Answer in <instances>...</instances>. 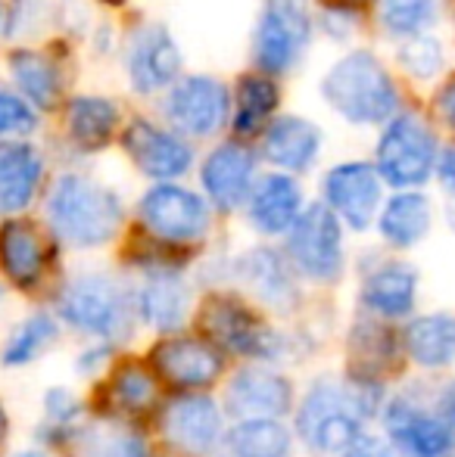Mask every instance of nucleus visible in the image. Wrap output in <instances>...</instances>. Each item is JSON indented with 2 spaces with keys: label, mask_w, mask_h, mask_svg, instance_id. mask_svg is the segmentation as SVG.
I'll use <instances>...</instances> for the list:
<instances>
[{
  "label": "nucleus",
  "mask_w": 455,
  "mask_h": 457,
  "mask_svg": "<svg viewBox=\"0 0 455 457\" xmlns=\"http://www.w3.org/2000/svg\"><path fill=\"white\" fill-rule=\"evenodd\" d=\"M47 230L56 243L79 253L110 246L125 224V199L115 187L85 175L63 171L44 199Z\"/></svg>",
  "instance_id": "f257e3e1"
},
{
  "label": "nucleus",
  "mask_w": 455,
  "mask_h": 457,
  "mask_svg": "<svg viewBox=\"0 0 455 457\" xmlns=\"http://www.w3.org/2000/svg\"><path fill=\"white\" fill-rule=\"evenodd\" d=\"M54 314L60 327L113 349L128 345L140 330L131 283L110 271H81L60 283L54 295Z\"/></svg>",
  "instance_id": "f03ea898"
},
{
  "label": "nucleus",
  "mask_w": 455,
  "mask_h": 457,
  "mask_svg": "<svg viewBox=\"0 0 455 457\" xmlns=\"http://www.w3.org/2000/svg\"><path fill=\"white\" fill-rule=\"evenodd\" d=\"M200 289L209 287H231L240 295H247L256 308L268 314L272 320H284L293 324L299 314L306 312V287L297 274H293L291 262L284 259L278 246L272 243H256V246L240 249L231 259H219L206 265L194 280H203Z\"/></svg>",
  "instance_id": "7ed1b4c3"
},
{
  "label": "nucleus",
  "mask_w": 455,
  "mask_h": 457,
  "mask_svg": "<svg viewBox=\"0 0 455 457\" xmlns=\"http://www.w3.org/2000/svg\"><path fill=\"white\" fill-rule=\"evenodd\" d=\"M291 429L297 436V445L309 457H337L375 427L358 417L341 370H331L316 373L299 389Z\"/></svg>",
  "instance_id": "20e7f679"
},
{
  "label": "nucleus",
  "mask_w": 455,
  "mask_h": 457,
  "mask_svg": "<svg viewBox=\"0 0 455 457\" xmlns=\"http://www.w3.org/2000/svg\"><path fill=\"white\" fill-rule=\"evenodd\" d=\"M322 100L352 128L387 125L400 109L393 75L371 50H350L324 72Z\"/></svg>",
  "instance_id": "39448f33"
},
{
  "label": "nucleus",
  "mask_w": 455,
  "mask_h": 457,
  "mask_svg": "<svg viewBox=\"0 0 455 457\" xmlns=\"http://www.w3.org/2000/svg\"><path fill=\"white\" fill-rule=\"evenodd\" d=\"M140 237L178 253H197L213 234L215 212L200 190L184 184H153L134 205Z\"/></svg>",
  "instance_id": "423d86ee"
},
{
  "label": "nucleus",
  "mask_w": 455,
  "mask_h": 457,
  "mask_svg": "<svg viewBox=\"0 0 455 457\" xmlns=\"http://www.w3.org/2000/svg\"><path fill=\"white\" fill-rule=\"evenodd\" d=\"M377 433L387 439L396 457H446L455 452L434 408L431 377H409L390 392L377 417Z\"/></svg>",
  "instance_id": "0eeeda50"
},
{
  "label": "nucleus",
  "mask_w": 455,
  "mask_h": 457,
  "mask_svg": "<svg viewBox=\"0 0 455 457\" xmlns=\"http://www.w3.org/2000/svg\"><path fill=\"white\" fill-rule=\"evenodd\" d=\"M281 253L303 287H341L350 271L346 230L322 203H306L303 215L287 230Z\"/></svg>",
  "instance_id": "6e6552de"
},
{
  "label": "nucleus",
  "mask_w": 455,
  "mask_h": 457,
  "mask_svg": "<svg viewBox=\"0 0 455 457\" xmlns=\"http://www.w3.org/2000/svg\"><path fill=\"white\" fill-rule=\"evenodd\" d=\"M144 361L150 364L169 395L219 392L231 370V358L194 327L169 333V337H153L144 352Z\"/></svg>",
  "instance_id": "1a4fd4ad"
},
{
  "label": "nucleus",
  "mask_w": 455,
  "mask_h": 457,
  "mask_svg": "<svg viewBox=\"0 0 455 457\" xmlns=\"http://www.w3.org/2000/svg\"><path fill=\"white\" fill-rule=\"evenodd\" d=\"M228 423L215 392H178L165 395L153 420V439L181 457H215L225 448Z\"/></svg>",
  "instance_id": "9d476101"
},
{
  "label": "nucleus",
  "mask_w": 455,
  "mask_h": 457,
  "mask_svg": "<svg viewBox=\"0 0 455 457\" xmlns=\"http://www.w3.org/2000/svg\"><path fill=\"white\" fill-rule=\"evenodd\" d=\"M440 144L434 128L421 115L402 112L383 125L375 146V171L383 187L393 190H421L437 171Z\"/></svg>",
  "instance_id": "9b49d317"
},
{
  "label": "nucleus",
  "mask_w": 455,
  "mask_h": 457,
  "mask_svg": "<svg viewBox=\"0 0 455 457\" xmlns=\"http://www.w3.org/2000/svg\"><path fill=\"white\" fill-rule=\"evenodd\" d=\"M165 395L163 383L144 355H131V352H119L110 370L97 379L94 389V414L106 417V420H122L144 427L153 433V420H156L159 408H163Z\"/></svg>",
  "instance_id": "f8f14e48"
},
{
  "label": "nucleus",
  "mask_w": 455,
  "mask_h": 457,
  "mask_svg": "<svg viewBox=\"0 0 455 457\" xmlns=\"http://www.w3.org/2000/svg\"><path fill=\"white\" fill-rule=\"evenodd\" d=\"M228 420H291L299 386L291 370L272 364H231L215 392Z\"/></svg>",
  "instance_id": "ddd939ff"
},
{
  "label": "nucleus",
  "mask_w": 455,
  "mask_h": 457,
  "mask_svg": "<svg viewBox=\"0 0 455 457\" xmlns=\"http://www.w3.org/2000/svg\"><path fill=\"white\" fill-rule=\"evenodd\" d=\"M421 302V271L400 255H375L358 262L356 314L402 327Z\"/></svg>",
  "instance_id": "4468645a"
},
{
  "label": "nucleus",
  "mask_w": 455,
  "mask_h": 457,
  "mask_svg": "<svg viewBox=\"0 0 455 457\" xmlns=\"http://www.w3.org/2000/svg\"><path fill=\"white\" fill-rule=\"evenodd\" d=\"M312 41L306 0H265L253 29V62L262 75H287L303 62Z\"/></svg>",
  "instance_id": "2eb2a0df"
},
{
  "label": "nucleus",
  "mask_w": 455,
  "mask_h": 457,
  "mask_svg": "<svg viewBox=\"0 0 455 457\" xmlns=\"http://www.w3.org/2000/svg\"><path fill=\"white\" fill-rule=\"evenodd\" d=\"M343 373L362 379H375L383 386H400L412 377L406 361V352H402L400 327L383 324V320L356 318L346 324L343 333Z\"/></svg>",
  "instance_id": "dca6fc26"
},
{
  "label": "nucleus",
  "mask_w": 455,
  "mask_h": 457,
  "mask_svg": "<svg viewBox=\"0 0 455 457\" xmlns=\"http://www.w3.org/2000/svg\"><path fill=\"white\" fill-rule=\"evenodd\" d=\"M131 293L140 330H150L153 337L188 330L200 299V287L190 271L140 274L131 283Z\"/></svg>",
  "instance_id": "f3484780"
},
{
  "label": "nucleus",
  "mask_w": 455,
  "mask_h": 457,
  "mask_svg": "<svg viewBox=\"0 0 455 457\" xmlns=\"http://www.w3.org/2000/svg\"><path fill=\"white\" fill-rule=\"evenodd\" d=\"M383 181L365 159H346L324 171L318 203L352 234H368L383 205Z\"/></svg>",
  "instance_id": "a211bd4d"
},
{
  "label": "nucleus",
  "mask_w": 455,
  "mask_h": 457,
  "mask_svg": "<svg viewBox=\"0 0 455 457\" xmlns=\"http://www.w3.org/2000/svg\"><path fill=\"white\" fill-rule=\"evenodd\" d=\"M165 119L181 137H215L231 125L228 85L215 75H184L165 94Z\"/></svg>",
  "instance_id": "6ab92c4d"
},
{
  "label": "nucleus",
  "mask_w": 455,
  "mask_h": 457,
  "mask_svg": "<svg viewBox=\"0 0 455 457\" xmlns=\"http://www.w3.org/2000/svg\"><path fill=\"white\" fill-rule=\"evenodd\" d=\"M122 150L131 165L153 184H175L194 169V146L188 137L150 119H131L122 131Z\"/></svg>",
  "instance_id": "aec40b11"
},
{
  "label": "nucleus",
  "mask_w": 455,
  "mask_h": 457,
  "mask_svg": "<svg viewBox=\"0 0 455 457\" xmlns=\"http://www.w3.org/2000/svg\"><path fill=\"white\" fill-rule=\"evenodd\" d=\"M184 56L178 41L163 22L140 25L125 41V75L134 94L153 96L169 91L181 79Z\"/></svg>",
  "instance_id": "412c9836"
},
{
  "label": "nucleus",
  "mask_w": 455,
  "mask_h": 457,
  "mask_svg": "<svg viewBox=\"0 0 455 457\" xmlns=\"http://www.w3.org/2000/svg\"><path fill=\"white\" fill-rule=\"evenodd\" d=\"M56 262V240L31 218H6L0 224V274L16 289H38Z\"/></svg>",
  "instance_id": "4be33fe9"
},
{
  "label": "nucleus",
  "mask_w": 455,
  "mask_h": 457,
  "mask_svg": "<svg viewBox=\"0 0 455 457\" xmlns=\"http://www.w3.org/2000/svg\"><path fill=\"white\" fill-rule=\"evenodd\" d=\"M256 178H259V159L240 140L213 146L200 162V193L213 205V212L222 215L243 212Z\"/></svg>",
  "instance_id": "5701e85b"
},
{
  "label": "nucleus",
  "mask_w": 455,
  "mask_h": 457,
  "mask_svg": "<svg viewBox=\"0 0 455 457\" xmlns=\"http://www.w3.org/2000/svg\"><path fill=\"white\" fill-rule=\"evenodd\" d=\"M402 352L415 377H446L455 370V312L431 308L415 312L400 327Z\"/></svg>",
  "instance_id": "b1692460"
},
{
  "label": "nucleus",
  "mask_w": 455,
  "mask_h": 457,
  "mask_svg": "<svg viewBox=\"0 0 455 457\" xmlns=\"http://www.w3.org/2000/svg\"><path fill=\"white\" fill-rule=\"evenodd\" d=\"M306 209L303 187L293 175L284 171H265L256 178L247 203H243V218L249 230L262 240H284L287 230L297 224V218Z\"/></svg>",
  "instance_id": "393cba45"
},
{
  "label": "nucleus",
  "mask_w": 455,
  "mask_h": 457,
  "mask_svg": "<svg viewBox=\"0 0 455 457\" xmlns=\"http://www.w3.org/2000/svg\"><path fill=\"white\" fill-rule=\"evenodd\" d=\"M324 150V134L303 115H281L262 131V159L284 175H306Z\"/></svg>",
  "instance_id": "a878e982"
},
{
  "label": "nucleus",
  "mask_w": 455,
  "mask_h": 457,
  "mask_svg": "<svg viewBox=\"0 0 455 457\" xmlns=\"http://www.w3.org/2000/svg\"><path fill=\"white\" fill-rule=\"evenodd\" d=\"M434 218H437V209L427 193L396 190L393 196L383 199L375 230L390 253H412L431 237Z\"/></svg>",
  "instance_id": "bb28decb"
},
{
  "label": "nucleus",
  "mask_w": 455,
  "mask_h": 457,
  "mask_svg": "<svg viewBox=\"0 0 455 457\" xmlns=\"http://www.w3.org/2000/svg\"><path fill=\"white\" fill-rule=\"evenodd\" d=\"M44 175H47V162L35 144L0 140V215H22L41 193Z\"/></svg>",
  "instance_id": "cd10ccee"
},
{
  "label": "nucleus",
  "mask_w": 455,
  "mask_h": 457,
  "mask_svg": "<svg viewBox=\"0 0 455 457\" xmlns=\"http://www.w3.org/2000/svg\"><path fill=\"white\" fill-rule=\"evenodd\" d=\"M156 439L150 429L97 417L79 427L69 457H150Z\"/></svg>",
  "instance_id": "c85d7f7f"
},
{
  "label": "nucleus",
  "mask_w": 455,
  "mask_h": 457,
  "mask_svg": "<svg viewBox=\"0 0 455 457\" xmlns=\"http://www.w3.org/2000/svg\"><path fill=\"white\" fill-rule=\"evenodd\" d=\"M119 103L110 96L79 94L66 106V137L69 146L79 153H100L110 146L115 128H119Z\"/></svg>",
  "instance_id": "c756f323"
},
{
  "label": "nucleus",
  "mask_w": 455,
  "mask_h": 457,
  "mask_svg": "<svg viewBox=\"0 0 455 457\" xmlns=\"http://www.w3.org/2000/svg\"><path fill=\"white\" fill-rule=\"evenodd\" d=\"M16 94H22L35 109H54L63 96V69L50 54L35 47H16L6 56Z\"/></svg>",
  "instance_id": "7c9ffc66"
},
{
  "label": "nucleus",
  "mask_w": 455,
  "mask_h": 457,
  "mask_svg": "<svg viewBox=\"0 0 455 457\" xmlns=\"http://www.w3.org/2000/svg\"><path fill=\"white\" fill-rule=\"evenodd\" d=\"M299 445L291 420H231L225 457H297Z\"/></svg>",
  "instance_id": "2f4dec72"
},
{
  "label": "nucleus",
  "mask_w": 455,
  "mask_h": 457,
  "mask_svg": "<svg viewBox=\"0 0 455 457\" xmlns=\"http://www.w3.org/2000/svg\"><path fill=\"white\" fill-rule=\"evenodd\" d=\"M278 106V87L268 75L253 72L237 81L234 91V112H231V128L237 137H256L272 125V112Z\"/></svg>",
  "instance_id": "473e14b6"
},
{
  "label": "nucleus",
  "mask_w": 455,
  "mask_h": 457,
  "mask_svg": "<svg viewBox=\"0 0 455 457\" xmlns=\"http://www.w3.org/2000/svg\"><path fill=\"white\" fill-rule=\"evenodd\" d=\"M60 339V320L54 312H31L25 320L13 327L6 337L4 349H0V364L4 367H25L44 355L50 345Z\"/></svg>",
  "instance_id": "72a5a7b5"
},
{
  "label": "nucleus",
  "mask_w": 455,
  "mask_h": 457,
  "mask_svg": "<svg viewBox=\"0 0 455 457\" xmlns=\"http://www.w3.org/2000/svg\"><path fill=\"white\" fill-rule=\"evenodd\" d=\"M381 29L393 37H415L425 35L427 25L437 16V0H381L377 6Z\"/></svg>",
  "instance_id": "f704fd0d"
},
{
  "label": "nucleus",
  "mask_w": 455,
  "mask_h": 457,
  "mask_svg": "<svg viewBox=\"0 0 455 457\" xmlns=\"http://www.w3.org/2000/svg\"><path fill=\"white\" fill-rule=\"evenodd\" d=\"M400 66L406 69V75L418 81H427V79H437L446 66V50L437 37L431 35H415V37H406L400 44Z\"/></svg>",
  "instance_id": "c9c22d12"
},
{
  "label": "nucleus",
  "mask_w": 455,
  "mask_h": 457,
  "mask_svg": "<svg viewBox=\"0 0 455 457\" xmlns=\"http://www.w3.org/2000/svg\"><path fill=\"white\" fill-rule=\"evenodd\" d=\"M35 131L38 109L22 94L0 85V140H25Z\"/></svg>",
  "instance_id": "e433bc0d"
},
{
  "label": "nucleus",
  "mask_w": 455,
  "mask_h": 457,
  "mask_svg": "<svg viewBox=\"0 0 455 457\" xmlns=\"http://www.w3.org/2000/svg\"><path fill=\"white\" fill-rule=\"evenodd\" d=\"M85 398L75 395L69 386H54V389L44 392V420H47L44 427H79V423H85Z\"/></svg>",
  "instance_id": "4c0bfd02"
},
{
  "label": "nucleus",
  "mask_w": 455,
  "mask_h": 457,
  "mask_svg": "<svg viewBox=\"0 0 455 457\" xmlns=\"http://www.w3.org/2000/svg\"><path fill=\"white\" fill-rule=\"evenodd\" d=\"M44 19H47L44 0H13L4 12V35L6 37H29Z\"/></svg>",
  "instance_id": "58836bf2"
},
{
  "label": "nucleus",
  "mask_w": 455,
  "mask_h": 457,
  "mask_svg": "<svg viewBox=\"0 0 455 457\" xmlns=\"http://www.w3.org/2000/svg\"><path fill=\"white\" fill-rule=\"evenodd\" d=\"M431 398H434V408H437L440 420H443L446 433H450V439H452V448H455V373L431 377Z\"/></svg>",
  "instance_id": "ea45409f"
},
{
  "label": "nucleus",
  "mask_w": 455,
  "mask_h": 457,
  "mask_svg": "<svg viewBox=\"0 0 455 457\" xmlns=\"http://www.w3.org/2000/svg\"><path fill=\"white\" fill-rule=\"evenodd\" d=\"M115 355H119V349H113V345L91 343L88 349L79 352V358H75V373H79V377H88V379H100L106 370H110Z\"/></svg>",
  "instance_id": "a19ab883"
},
{
  "label": "nucleus",
  "mask_w": 455,
  "mask_h": 457,
  "mask_svg": "<svg viewBox=\"0 0 455 457\" xmlns=\"http://www.w3.org/2000/svg\"><path fill=\"white\" fill-rule=\"evenodd\" d=\"M337 457H396V454L377 429H368L362 439H356L343 454H337Z\"/></svg>",
  "instance_id": "79ce46f5"
},
{
  "label": "nucleus",
  "mask_w": 455,
  "mask_h": 457,
  "mask_svg": "<svg viewBox=\"0 0 455 457\" xmlns=\"http://www.w3.org/2000/svg\"><path fill=\"white\" fill-rule=\"evenodd\" d=\"M434 109H437L440 121H443L446 128H452L455 131V75L450 81H446L443 87H440L437 94V103H434Z\"/></svg>",
  "instance_id": "37998d69"
},
{
  "label": "nucleus",
  "mask_w": 455,
  "mask_h": 457,
  "mask_svg": "<svg viewBox=\"0 0 455 457\" xmlns=\"http://www.w3.org/2000/svg\"><path fill=\"white\" fill-rule=\"evenodd\" d=\"M437 181L443 184V190L450 193V196H455V146H450V150L440 153L437 159Z\"/></svg>",
  "instance_id": "c03bdc74"
},
{
  "label": "nucleus",
  "mask_w": 455,
  "mask_h": 457,
  "mask_svg": "<svg viewBox=\"0 0 455 457\" xmlns=\"http://www.w3.org/2000/svg\"><path fill=\"white\" fill-rule=\"evenodd\" d=\"M10 457H56V454H50L47 448H22V452H13Z\"/></svg>",
  "instance_id": "a18cd8bd"
},
{
  "label": "nucleus",
  "mask_w": 455,
  "mask_h": 457,
  "mask_svg": "<svg viewBox=\"0 0 455 457\" xmlns=\"http://www.w3.org/2000/svg\"><path fill=\"white\" fill-rule=\"evenodd\" d=\"M443 218H446V228H450V234L455 237V196L446 203V212H443Z\"/></svg>",
  "instance_id": "49530a36"
},
{
  "label": "nucleus",
  "mask_w": 455,
  "mask_h": 457,
  "mask_svg": "<svg viewBox=\"0 0 455 457\" xmlns=\"http://www.w3.org/2000/svg\"><path fill=\"white\" fill-rule=\"evenodd\" d=\"M6 433H10V420H6V411H4V404H0V445H4Z\"/></svg>",
  "instance_id": "de8ad7c7"
},
{
  "label": "nucleus",
  "mask_w": 455,
  "mask_h": 457,
  "mask_svg": "<svg viewBox=\"0 0 455 457\" xmlns=\"http://www.w3.org/2000/svg\"><path fill=\"white\" fill-rule=\"evenodd\" d=\"M150 457H181V454H175V452H169V448L156 445V448H153V454H150Z\"/></svg>",
  "instance_id": "09e8293b"
},
{
  "label": "nucleus",
  "mask_w": 455,
  "mask_h": 457,
  "mask_svg": "<svg viewBox=\"0 0 455 457\" xmlns=\"http://www.w3.org/2000/svg\"><path fill=\"white\" fill-rule=\"evenodd\" d=\"M4 12H6V6H4V0H0V29H4Z\"/></svg>",
  "instance_id": "8fccbe9b"
},
{
  "label": "nucleus",
  "mask_w": 455,
  "mask_h": 457,
  "mask_svg": "<svg viewBox=\"0 0 455 457\" xmlns=\"http://www.w3.org/2000/svg\"><path fill=\"white\" fill-rule=\"evenodd\" d=\"M100 4H110V6H119V4H125V0H100Z\"/></svg>",
  "instance_id": "3c124183"
},
{
  "label": "nucleus",
  "mask_w": 455,
  "mask_h": 457,
  "mask_svg": "<svg viewBox=\"0 0 455 457\" xmlns=\"http://www.w3.org/2000/svg\"><path fill=\"white\" fill-rule=\"evenodd\" d=\"M337 4H365V0H337Z\"/></svg>",
  "instance_id": "603ef678"
},
{
  "label": "nucleus",
  "mask_w": 455,
  "mask_h": 457,
  "mask_svg": "<svg viewBox=\"0 0 455 457\" xmlns=\"http://www.w3.org/2000/svg\"><path fill=\"white\" fill-rule=\"evenodd\" d=\"M446 457H455V452H452V454H446Z\"/></svg>",
  "instance_id": "864d4df0"
},
{
  "label": "nucleus",
  "mask_w": 455,
  "mask_h": 457,
  "mask_svg": "<svg viewBox=\"0 0 455 457\" xmlns=\"http://www.w3.org/2000/svg\"><path fill=\"white\" fill-rule=\"evenodd\" d=\"M215 457H225V454H215Z\"/></svg>",
  "instance_id": "5fc2aeb1"
},
{
  "label": "nucleus",
  "mask_w": 455,
  "mask_h": 457,
  "mask_svg": "<svg viewBox=\"0 0 455 457\" xmlns=\"http://www.w3.org/2000/svg\"><path fill=\"white\" fill-rule=\"evenodd\" d=\"M0 295H4V289H0Z\"/></svg>",
  "instance_id": "6e6d98bb"
}]
</instances>
